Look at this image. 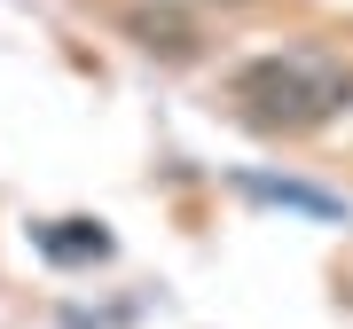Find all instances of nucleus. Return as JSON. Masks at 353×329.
Returning <instances> with one entry per match:
<instances>
[{
  "label": "nucleus",
  "mask_w": 353,
  "mask_h": 329,
  "mask_svg": "<svg viewBox=\"0 0 353 329\" xmlns=\"http://www.w3.org/2000/svg\"><path fill=\"white\" fill-rule=\"evenodd\" d=\"M228 102L259 134H306V126H322V118H338L353 102V71L338 55H322V47H275V55L236 63Z\"/></svg>",
  "instance_id": "nucleus-1"
},
{
  "label": "nucleus",
  "mask_w": 353,
  "mask_h": 329,
  "mask_svg": "<svg viewBox=\"0 0 353 329\" xmlns=\"http://www.w3.org/2000/svg\"><path fill=\"white\" fill-rule=\"evenodd\" d=\"M243 189H252L259 204L306 212V220H345V204H338V196H322V189H306V180H267V173H243Z\"/></svg>",
  "instance_id": "nucleus-2"
},
{
  "label": "nucleus",
  "mask_w": 353,
  "mask_h": 329,
  "mask_svg": "<svg viewBox=\"0 0 353 329\" xmlns=\"http://www.w3.org/2000/svg\"><path fill=\"white\" fill-rule=\"evenodd\" d=\"M134 32H141V47H165V55H196V32L181 24V16H150V8H141V16H134Z\"/></svg>",
  "instance_id": "nucleus-3"
}]
</instances>
